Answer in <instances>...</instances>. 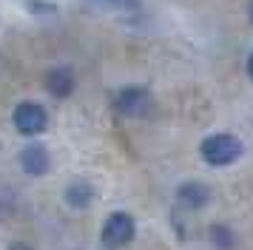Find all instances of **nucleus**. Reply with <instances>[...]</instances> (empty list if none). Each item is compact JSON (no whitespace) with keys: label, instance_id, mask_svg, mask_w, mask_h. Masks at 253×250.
I'll list each match as a JSON object with an SVG mask.
<instances>
[{"label":"nucleus","instance_id":"obj_5","mask_svg":"<svg viewBox=\"0 0 253 250\" xmlns=\"http://www.w3.org/2000/svg\"><path fill=\"white\" fill-rule=\"evenodd\" d=\"M211 188L202 185V182H185L179 185V191H176V202L179 208H188V210H202L208 202H211Z\"/></svg>","mask_w":253,"mask_h":250},{"label":"nucleus","instance_id":"obj_8","mask_svg":"<svg viewBox=\"0 0 253 250\" xmlns=\"http://www.w3.org/2000/svg\"><path fill=\"white\" fill-rule=\"evenodd\" d=\"M94 199V188L88 182H71L69 188H66V202L71 208H88Z\"/></svg>","mask_w":253,"mask_h":250},{"label":"nucleus","instance_id":"obj_6","mask_svg":"<svg viewBox=\"0 0 253 250\" xmlns=\"http://www.w3.org/2000/svg\"><path fill=\"white\" fill-rule=\"evenodd\" d=\"M20 165H23L26 173H32V176H43V173L48 170V151L43 145L23 148V154H20Z\"/></svg>","mask_w":253,"mask_h":250},{"label":"nucleus","instance_id":"obj_12","mask_svg":"<svg viewBox=\"0 0 253 250\" xmlns=\"http://www.w3.org/2000/svg\"><path fill=\"white\" fill-rule=\"evenodd\" d=\"M248 77H251V80H253V54H251V57H248Z\"/></svg>","mask_w":253,"mask_h":250},{"label":"nucleus","instance_id":"obj_9","mask_svg":"<svg viewBox=\"0 0 253 250\" xmlns=\"http://www.w3.org/2000/svg\"><path fill=\"white\" fill-rule=\"evenodd\" d=\"M100 9L117 11V14H139V0H88Z\"/></svg>","mask_w":253,"mask_h":250},{"label":"nucleus","instance_id":"obj_2","mask_svg":"<svg viewBox=\"0 0 253 250\" xmlns=\"http://www.w3.org/2000/svg\"><path fill=\"white\" fill-rule=\"evenodd\" d=\"M134 219L128 213H111L103 225V248L105 250H120L126 248L128 242L134 239Z\"/></svg>","mask_w":253,"mask_h":250},{"label":"nucleus","instance_id":"obj_1","mask_svg":"<svg viewBox=\"0 0 253 250\" xmlns=\"http://www.w3.org/2000/svg\"><path fill=\"white\" fill-rule=\"evenodd\" d=\"M199 154H202V159H205L208 165L225 168V165H233L242 157V142L233 134H211L202 139Z\"/></svg>","mask_w":253,"mask_h":250},{"label":"nucleus","instance_id":"obj_7","mask_svg":"<svg viewBox=\"0 0 253 250\" xmlns=\"http://www.w3.org/2000/svg\"><path fill=\"white\" fill-rule=\"evenodd\" d=\"M46 85L54 97H69L71 91H74V74H71L69 68H54L46 77Z\"/></svg>","mask_w":253,"mask_h":250},{"label":"nucleus","instance_id":"obj_3","mask_svg":"<svg viewBox=\"0 0 253 250\" xmlns=\"http://www.w3.org/2000/svg\"><path fill=\"white\" fill-rule=\"evenodd\" d=\"M48 125V114L37 105V102H20L14 108V128L26 136H37L43 134Z\"/></svg>","mask_w":253,"mask_h":250},{"label":"nucleus","instance_id":"obj_10","mask_svg":"<svg viewBox=\"0 0 253 250\" xmlns=\"http://www.w3.org/2000/svg\"><path fill=\"white\" fill-rule=\"evenodd\" d=\"M211 239L216 242L222 250H228L230 248V230L225 225H216V227H211Z\"/></svg>","mask_w":253,"mask_h":250},{"label":"nucleus","instance_id":"obj_11","mask_svg":"<svg viewBox=\"0 0 253 250\" xmlns=\"http://www.w3.org/2000/svg\"><path fill=\"white\" fill-rule=\"evenodd\" d=\"M9 250H32V248H29V245H23V242H14Z\"/></svg>","mask_w":253,"mask_h":250},{"label":"nucleus","instance_id":"obj_4","mask_svg":"<svg viewBox=\"0 0 253 250\" xmlns=\"http://www.w3.org/2000/svg\"><path fill=\"white\" fill-rule=\"evenodd\" d=\"M117 111L126 114V117H142V114L148 111L151 105V97L145 88H139V85H128V88H123L120 94H117Z\"/></svg>","mask_w":253,"mask_h":250},{"label":"nucleus","instance_id":"obj_13","mask_svg":"<svg viewBox=\"0 0 253 250\" xmlns=\"http://www.w3.org/2000/svg\"><path fill=\"white\" fill-rule=\"evenodd\" d=\"M248 14H251V20H253V0L248 3Z\"/></svg>","mask_w":253,"mask_h":250}]
</instances>
